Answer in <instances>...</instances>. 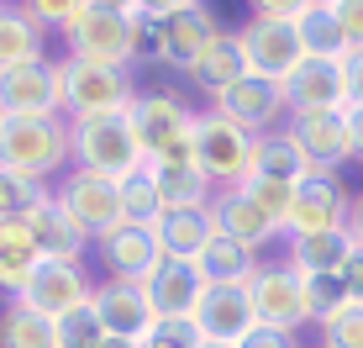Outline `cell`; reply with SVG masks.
<instances>
[{"label": "cell", "mask_w": 363, "mask_h": 348, "mask_svg": "<svg viewBox=\"0 0 363 348\" xmlns=\"http://www.w3.org/2000/svg\"><path fill=\"white\" fill-rule=\"evenodd\" d=\"M143 21H137L132 0H74V16L64 27L69 58H95V64L132 69L143 58Z\"/></svg>", "instance_id": "obj_1"}, {"label": "cell", "mask_w": 363, "mask_h": 348, "mask_svg": "<svg viewBox=\"0 0 363 348\" xmlns=\"http://www.w3.org/2000/svg\"><path fill=\"white\" fill-rule=\"evenodd\" d=\"M0 169L11 180L58 185L74 169L69 116H11L6 132H0Z\"/></svg>", "instance_id": "obj_2"}, {"label": "cell", "mask_w": 363, "mask_h": 348, "mask_svg": "<svg viewBox=\"0 0 363 348\" xmlns=\"http://www.w3.org/2000/svg\"><path fill=\"white\" fill-rule=\"evenodd\" d=\"M143 32H147L143 58L190 74L200 64V53H206L227 27H221L216 11L200 6V0H164V6H143Z\"/></svg>", "instance_id": "obj_3"}, {"label": "cell", "mask_w": 363, "mask_h": 348, "mask_svg": "<svg viewBox=\"0 0 363 348\" xmlns=\"http://www.w3.org/2000/svg\"><path fill=\"white\" fill-rule=\"evenodd\" d=\"M74 138V169H90L100 180H132L137 169H147V153L137 143L132 111H111V116H74L69 121Z\"/></svg>", "instance_id": "obj_4"}, {"label": "cell", "mask_w": 363, "mask_h": 348, "mask_svg": "<svg viewBox=\"0 0 363 348\" xmlns=\"http://www.w3.org/2000/svg\"><path fill=\"white\" fill-rule=\"evenodd\" d=\"M195 121H200V111H190L184 95H174V90H143L132 106V127H137L147 164H184V158H195Z\"/></svg>", "instance_id": "obj_5"}, {"label": "cell", "mask_w": 363, "mask_h": 348, "mask_svg": "<svg viewBox=\"0 0 363 348\" xmlns=\"http://www.w3.org/2000/svg\"><path fill=\"white\" fill-rule=\"evenodd\" d=\"M195 164L216 190H242L258 169V138L227 121L221 111H200L195 121Z\"/></svg>", "instance_id": "obj_6"}, {"label": "cell", "mask_w": 363, "mask_h": 348, "mask_svg": "<svg viewBox=\"0 0 363 348\" xmlns=\"http://www.w3.org/2000/svg\"><path fill=\"white\" fill-rule=\"evenodd\" d=\"M64 95H69V121L74 116H111V111L137 106V80L132 69L95 64V58H69L64 53Z\"/></svg>", "instance_id": "obj_7"}, {"label": "cell", "mask_w": 363, "mask_h": 348, "mask_svg": "<svg viewBox=\"0 0 363 348\" xmlns=\"http://www.w3.org/2000/svg\"><path fill=\"white\" fill-rule=\"evenodd\" d=\"M0 116H69L64 58H32L0 74Z\"/></svg>", "instance_id": "obj_8"}, {"label": "cell", "mask_w": 363, "mask_h": 348, "mask_svg": "<svg viewBox=\"0 0 363 348\" xmlns=\"http://www.w3.org/2000/svg\"><path fill=\"white\" fill-rule=\"evenodd\" d=\"M53 195L95 243L127 227V206H121V185L116 180H100L90 169H69L64 180L53 185Z\"/></svg>", "instance_id": "obj_9"}, {"label": "cell", "mask_w": 363, "mask_h": 348, "mask_svg": "<svg viewBox=\"0 0 363 348\" xmlns=\"http://www.w3.org/2000/svg\"><path fill=\"white\" fill-rule=\"evenodd\" d=\"M253 312H258V327H279V332H300L311 327V312H306V275L290 264V259H264L258 264L253 285Z\"/></svg>", "instance_id": "obj_10"}, {"label": "cell", "mask_w": 363, "mask_h": 348, "mask_svg": "<svg viewBox=\"0 0 363 348\" xmlns=\"http://www.w3.org/2000/svg\"><path fill=\"white\" fill-rule=\"evenodd\" d=\"M358 195L342 185L337 169H311L306 180L295 185V211H290V238L300 232H337L353 222Z\"/></svg>", "instance_id": "obj_11"}, {"label": "cell", "mask_w": 363, "mask_h": 348, "mask_svg": "<svg viewBox=\"0 0 363 348\" xmlns=\"http://www.w3.org/2000/svg\"><path fill=\"white\" fill-rule=\"evenodd\" d=\"M211 111H221L227 121H237L242 132H253V138H269V132L290 127V101H284V85L279 80H264V74H247V80H237L232 90H221Z\"/></svg>", "instance_id": "obj_12"}, {"label": "cell", "mask_w": 363, "mask_h": 348, "mask_svg": "<svg viewBox=\"0 0 363 348\" xmlns=\"http://www.w3.org/2000/svg\"><path fill=\"white\" fill-rule=\"evenodd\" d=\"M237 43H242V58L253 74L264 80H290V74L306 64V43H300L295 21H269V16H247L237 27Z\"/></svg>", "instance_id": "obj_13"}, {"label": "cell", "mask_w": 363, "mask_h": 348, "mask_svg": "<svg viewBox=\"0 0 363 348\" xmlns=\"http://www.w3.org/2000/svg\"><path fill=\"white\" fill-rule=\"evenodd\" d=\"M95 275L84 269V259H43L37 264V275L32 285L21 290V301L32 306V312H43V317H69V312H79V306H90L95 301Z\"/></svg>", "instance_id": "obj_14"}, {"label": "cell", "mask_w": 363, "mask_h": 348, "mask_svg": "<svg viewBox=\"0 0 363 348\" xmlns=\"http://www.w3.org/2000/svg\"><path fill=\"white\" fill-rule=\"evenodd\" d=\"M100 264H106V280L147 285L158 269L169 264V254H164V243H158V227H137V222H127L121 232L100 238Z\"/></svg>", "instance_id": "obj_15"}, {"label": "cell", "mask_w": 363, "mask_h": 348, "mask_svg": "<svg viewBox=\"0 0 363 348\" xmlns=\"http://www.w3.org/2000/svg\"><path fill=\"white\" fill-rule=\"evenodd\" d=\"M195 327L206 332V343H232L242 348L258 332V312H253V295L247 285H211L206 301L195 312Z\"/></svg>", "instance_id": "obj_16"}, {"label": "cell", "mask_w": 363, "mask_h": 348, "mask_svg": "<svg viewBox=\"0 0 363 348\" xmlns=\"http://www.w3.org/2000/svg\"><path fill=\"white\" fill-rule=\"evenodd\" d=\"M90 306L100 312L111 338H132V343H143L147 332H153V322H158L153 301H147V285H132V280H106L100 275Z\"/></svg>", "instance_id": "obj_17"}, {"label": "cell", "mask_w": 363, "mask_h": 348, "mask_svg": "<svg viewBox=\"0 0 363 348\" xmlns=\"http://www.w3.org/2000/svg\"><path fill=\"white\" fill-rule=\"evenodd\" d=\"M284 101H290V116L347 111V69L332 64V58H306V64L284 80Z\"/></svg>", "instance_id": "obj_18"}, {"label": "cell", "mask_w": 363, "mask_h": 348, "mask_svg": "<svg viewBox=\"0 0 363 348\" xmlns=\"http://www.w3.org/2000/svg\"><path fill=\"white\" fill-rule=\"evenodd\" d=\"M211 222H216L221 238H232V243L253 248V254H264L269 243L290 238L284 227H274V222L264 217V206H258L247 190H216V201H211Z\"/></svg>", "instance_id": "obj_19"}, {"label": "cell", "mask_w": 363, "mask_h": 348, "mask_svg": "<svg viewBox=\"0 0 363 348\" xmlns=\"http://www.w3.org/2000/svg\"><path fill=\"white\" fill-rule=\"evenodd\" d=\"M206 290L211 285L200 275V264H179V259H169V264L147 280V301H153L158 322H195Z\"/></svg>", "instance_id": "obj_20"}, {"label": "cell", "mask_w": 363, "mask_h": 348, "mask_svg": "<svg viewBox=\"0 0 363 348\" xmlns=\"http://www.w3.org/2000/svg\"><path fill=\"white\" fill-rule=\"evenodd\" d=\"M290 132L300 138L306 158L316 169H342L353 158V127L347 111H311V116H290Z\"/></svg>", "instance_id": "obj_21"}, {"label": "cell", "mask_w": 363, "mask_h": 348, "mask_svg": "<svg viewBox=\"0 0 363 348\" xmlns=\"http://www.w3.org/2000/svg\"><path fill=\"white\" fill-rule=\"evenodd\" d=\"M27 227H32V238H37V248H43V259H84V248H90L95 238L79 227V222L69 217L64 206H58V195L48 190L43 201H32L27 211Z\"/></svg>", "instance_id": "obj_22"}, {"label": "cell", "mask_w": 363, "mask_h": 348, "mask_svg": "<svg viewBox=\"0 0 363 348\" xmlns=\"http://www.w3.org/2000/svg\"><path fill=\"white\" fill-rule=\"evenodd\" d=\"M37 264H43V248H37L27 217L0 222V295L6 301H21V290L32 285Z\"/></svg>", "instance_id": "obj_23"}, {"label": "cell", "mask_w": 363, "mask_h": 348, "mask_svg": "<svg viewBox=\"0 0 363 348\" xmlns=\"http://www.w3.org/2000/svg\"><path fill=\"white\" fill-rule=\"evenodd\" d=\"M353 232H300V238H284V259L300 269V275H342V264L353 259Z\"/></svg>", "instance_id": "obj_24"}, {"label": "cell", "mask_w": 363, "mask_h": 348, "mask_svg": "<svg viewBox=\"0 0 363 348\" xmlns=\"http://www.w3.org/2000/svg\"><path fill=\"white\" fill-rule=\"evenodd\" d=\"M247 74H253V69H247V58H242L237 27H227V32L216 37V43L206 48V53H200V64L190 69V85H195V90H206L211 101H216L221 90H232V85H237V80H247Z\"/></svg>", "instance_id": "obj_25"}, {"label": "cell", "mask_w": 363, "mask_h": 348, "mask_svg": "<svg viewBox=\"0 0 363 348\" xmlns=\"http://www.w3.org/2000/svg\"><path fill=\"white\" fill-rule=\"evenodd\" d=\"M300 43H306V58H332V64H347V32L337 21V0H306L300 6Z\"/></svg>", "instance_id": "obj_26"}, {"label": "cell", "mask_w": 363, "mask_h": 348, "mask_svg": "<svg viewBox=\"0 0 363 348\" xmlns=\"http://www.w3.org/2000/svg\"><path fill=\"white\" fill-rule=\"evenodd\" d=\"M153 180H158V195H164V211H211V201H216V185L206 180V169L195 158L153 164Z\"/></svg>", "instance_id": "obj_27"}, {"label": "cell", "mask_w": 363, "mask_h": 348, "mask_svg": "<svg viewBox=\"0 0 363 348\" xmlns=\"http://www.w3.org/2000/svg\"><path fill=\"white\" fill-rule=\"evenodd\" d=\"M158 243H164V254L179 259V264H200V254L216 243V222H211V211H164Z\"/></svg>", "instance_id": "obj_28"}, {"label": "cell", "mask_w": 363, "mask_h": 348, "mask_svg": "<svg viewBox=\"0 0 363 348\" xmlns=\"http://www.w3.org/2000/svg\"><path fill=\"white\" fill-rule=\"evenodd\" d=\"M43 32L48 27L32 16V6H0V74L16 64H32V58H48Z\"/></svg>", "instance_id": "obj_29"}, {"label": "cell", "mask_w": 363, "mask_h": 348, "mask_svg": "<svg viewBox=\"0 0 363 348\" xmlns=\"http://www.w3.org/2000/svg\"><path fill=\"white\" fill-rule=\"evenodd\" d=\"M316 169L306 158V148H300V138L290 127H279V132H269V138H258V169L253 174H264V180H279V185H300L306 174Z\"/></svg>", "instance_id": "obj_30"}, {"label": "cell", "mask_w": 363, "mask_h": 348, "mask_svg": "<svg viewBox=\"0 0 363 348\" xmlns=\"http://www.w3.org/2000/svg\"><path fill=\"white\" fill-rule=\"evenodd\" d=\"M0 348H58V322L32 312L27 301L0 306Z\"/></svg>", "instance_id": "obj_31"}, {"label": "cell", "mask_w": 363, "mask_h": 348, "mask_svg": "<svg viewBox=\"0 0 363 348\" xmlns=\"http://www.w3.org/2000/svg\"><path fill=\"white\" fill-rule=\"evenodd\" d=\"M258 264H264V259H258L253 248L221 238V232H216V243L200 254V275H206V285H253Z\"/></svg>", "instance_id": "obj_32"}, {"label": "cell", "mask_w": 363, "mask_h": 348, "mask_svg": "<svg viewBox=\"0 0 363 348\" xmlns=\"http://www.w3.org/2000/svg\"><path fill=\"white\" fill-rule=\"evenodd\" d=\"M121 206H127V222H137V227H158L164 222V195H158L153 164L137 169L132 180H121Z\"/></svg>", "instance_id": "obj_33"}, {"label": "cell", "mask_w": 363, "mask_h": 348, "mask_svg": "<svg viewBox=\"0 0 363 348\" xmlns=\"http://www.w3.org/2000/svg\"><path fill=\"white\" fill-rule=\"evenodd\" d=\"M347 301L342 290V275H306V312H311V327H321V322H332Z\"/></svg>", "instance_id": "obj_34"}, {"label": "cell", "mask_w": 363, "mask_h": 348, "mask_svg": "<svg viewBox=\"0 0 363 348\" xmlns=\"http://www.w3.org/2000/svg\"><path fill=\"white\" fill-rule=\"evenodd\" d=\"M247 195H253L258 206H264V217L274 222V227L290 232V211H295V185H279V180H264V174H253V180L242 185Z\"/></svg>", "instance_id": "obj_35"}, {"label": "cell", "mask_w": 363, "mask_h": 348, "mask_svg": "<svg viewBox=\"0 0 363 348\" xmlns=\"http://www.w3.org/2000/svg\"><path fill=\"white\" fill-rule=\"evenodd\" d=\"M111 332H106V322H100L95 306H79V312H69V317H58V348H100Z\"/></svg>", "instance_id": "obj_36"}, {"label": "cell", "mask_w": 363, "mask_h": 348, "mask_svg": "<svg viewBox=\"0 0 363 348\" xmlns=\"http://www.w3.org/2000/svg\"><path fill=\"white\" fill-rule=\"evenodd\" d=\"M316 348H363V306H342L332 322L316 327Z\"/></svg>", "instance_id": "obj_37"}, {"label": "cell", "mask_w": 363, "mask_h": 348, "mask_svg": "<svg viewBox=\"0 0 363 348\" xmlns=\"http://www.w3.org/2000/svg\"><path fill=\"white\" fill-rule=\"evenodd\" d=\"M53 190V185H37V180H11L6 169H0V222H16L21 211L32 201H43V195Z\"/></svg>", "instance_id": "obj_38"}, {"label": "cell", "mask_w": 363, "mask_h": 348, "mask_svg": "<svg viewBox=\"0 0 363 348\" xmlns=\"http://www.w3.org/2000/svg\"><path fill=\"white\" fill-rule=\"evenodd\" d=\"M143 348H206V332L195 322H153Z\"/></svg>", "instance_id": "obj_39"}, {"label": "cell", "mask_w": 363, "mask_h": 348, "mask_svg": "<svg viewBox=\"0 0 363 348\" xmlns=\"http://www.w3.org/2000/svg\"><path fill=\"white\" fill-rule=\"evenodd\" d=\"M337 21L347 32V48L363 53V0H337Z\"/></svg>", "instance_id": "obj_40"}, {"label": "cell", "mask_w": 363, "mask_h": 348, "mask_svg": "<svg viewBox=\"0 0 363 348\" xmlns=\"http://www.w3.org/2000/svg\"><path fill=\"white\" fill-rule=\"evenodd\" d=\"M342 290L353 306H363V248H353V259L342 264Z\"/></svg>", "instance_id": "obj_41"}, {"label": "cell", "mask_w": 363, "mask_h": 348, "mask_svg": "<svg viewBox=\"0 0 363 348\" xmlns=\"http://www.w3.org/2000/svg\"><path fill=\"white\" fill-rule=\"evenodd\" d=\"M242 348H306L300 343V332H279V327H258L253 338H247Z\"/></svg>", "instance_id": "obj_42"}, {"label": "cell", "mask_w": 363, "mask_h": 348, "mask_svg": "<svg viewBox=\"0 0 363 348\" xmlns=\"http://www.w3.org/2000/svg\"><path fill=\"white\" fill-rule=\"evenodd\" d=\"M347 106H363V53H347Z\"/></svg>", "instance_id": "obj_43"}, {"label": "cell", "mask_w": 363, "mask_h": 348, "mask_svg": "<svg viewBox=\"0 0 363 348\" xmlns=\"http://www.w3.org/2000/svg\"><path fill=\"white\" fill-rule=\"evenodd\" d=\"M347 127H353V158L363 164V106H347Z\"/></svg>", "instance_id": "obj_44"}, {"label": "cell", "mask_w": 363, "mask_h": 348, "mask_svg": "<svg viewBox=\"0 0 363 348\" xmlns=\"http://www.w3.org/2000/svg\"><path fill=\"white\" fill-rule=\"evenodd\" d=\"M347 232H353V243L363 248V190H358V206H353V222H347Z\"/></svg>", "instance_id": "obj_45"}, {"label": "cell", "mask_w": 363, "mask_h": 348, "mask_svg": "<svg viewBox=\"0 0 363 348\" xmlns=\"http://www.w3.org/2000/svg\"><path fill=\"white\" fill-rule=\"evenodd\" d=\"M100 348H143V343H132V338H106Z\"/></svg>", "instance_id": "obj_46"}, {"label": "cell", "mask_w": 363, "mask_h": 348, "mask_svg": "<svg viewBox=\"0 0 363 348\" xmlns=\"http://www.w3.org/2000/svg\"><path fill=\"white\" fill-rule=\"evenodd\" d=\"M206 348H232V343H206Z\"/></svg>", "instance_id": "obj_47"}, {"label": "cell", "mask_w": 363, "mask_h": 348, "mask_svg": "<svg viewBox=\"0 0 363 348\" xmlns=\"http://www.w3.org/2000/svg\"><path fill=\"white\" fill-rule=\"evenodd\" d=\"M0 132H6V116H0Z\"/></svg>", "instance_id": "obj_48"}]
</instances>
